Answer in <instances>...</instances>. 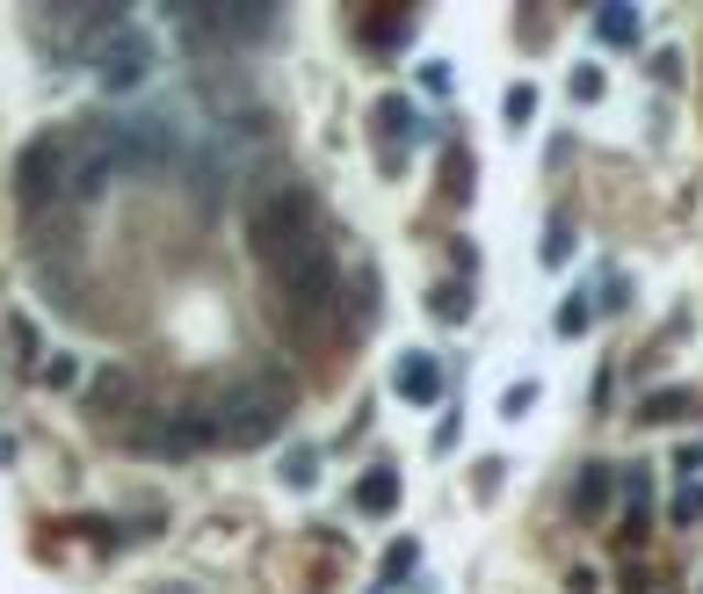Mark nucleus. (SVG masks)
<instances>
[{"label":"nucleus","instance_id":"obj_9","mask_svg":"<svg viewBox=\"0 0 703 594\" xmlns=\"http://www.w3.org/2000/svg\"><path fill=\"white\" fill-rule=\"evenodd\" d=\"M377 131H385V139H428V117L414 102H406V95H385V102H377Z\"/></svg>","mask_w":703,"mask_h":594},{"label":"nucleus","instance_id":"obj_23","mask_svg":"<svg viewBox=\"0 0 703 594\" xmlns=\"http://www.w3.org/2000/svg\"><path fill=\"white\" fill-rule=\"evenodd\" d=\"M421 88L428 95H450V66H421Z\"/></svg>","mask_w":703,"mask_h":594},{"label":"nucleus","instance_id":"obj_6","mask_svg":"<svg viewBox=\"0 0 703 594\" xmlns=\"http://www.w3.org/2000/svg\"><path fill=\"white\" fill-rule=\"evenodd\" d=\"M609 493H616L609 464H581V479H573V515H581V522H602V515H609Z\"/></svg>","mask_w":703,"mask_h":594},{"label":"nucleus","instance_id":"obj_25","mask_svg":"<svg viewBox=\"0 0 703 594\" xmlns=\"http://www.w3.org/2000/svg\"><path fill=\"white\" fill-rule=\"evenodd\" d=\"M160 594H189V587H160Z\"/></svg>","mask_w":703,"mask_h":594},{"label":"nucleus","instance_id":"obj_10","mask_svg":"<svg viewBox=\"0 0 703 594\" xmlns=\"http://www.w3.org/2000/svg\"><path fill=\"white\" fill-rule=\"evenodd\" d=\"M355 507H363V515H392V507H399V479H392V464H377V472L355 479Z\"/></svg>","mask_w":703,"mask_h":594},{"label":"nucleus","instance_id":"obj_2","mask_svg":"<svg viewBox=\"0 0 703 594\" xmlns=\"http://www.w3.org/2000/svg\"><path fill=\"white\" fill-rule=\"evenodd\" d=\"M204 406H211L218 450H262L283 428V414H290V377H283V370H262V377H246V385L211 392Z\"/></svg>","mask_w":703,"mask_h":594},{"label":"nucleus","instance_id":"obj_19","mask_svg":"<svg viewBox=\"0 0 703 594\" xmlns=\"http://www.w3.org/2000/svg\"><path fill=\"white\" fill-rule=\"evenodd\" d=\"M95 406H131V377H123V370H102V377H95Z\"/></svg>","mask_w":703,"mask_h":594},{"label":"nucleus","instance_id":"obj_17","mask_svg":"<svg viewBox=\"0 0 703 594\" xmlns=\"http://www.w3.org/2000/svg\"><path fill=\"white\" fill-rule=\"evenodd\" d=\"M565 254H573V218L559 210V218L545 226V268H565Z\"/></svg>","mask_w":703,"mask_h":594},{"label":"nucleus","instance_id":"obj_12","mask_svg":"<svg viewBox=\"0 0 703 594\" xmlns=\"http://www.w3.org/2000/svg\"><path fill=\"white\" fill-rule=\"evenodd\" d=\"M355 30L370 36V52H399V36H406V15H363Z\"/></svg>","mask_w":703,"mask_h":594},{"label":"nucleus","instance_id":"obj_11","mask_svg":"<svg viewBox=\"0 0 703 594\" xmlns=\"http://www.w3.org/2000/svg\"><path fill=\"white\" fill-rule=\"evenodd\" d=\"M551 327H559V341H581V333L595 327V297H581V290H573V297L559 305V319H551Z\"/></svg>","mask_w":703,"mask_h":594},{"label":"nucleus","instance_id":"obj_13","mask_svg":"<svg viewBox=\"0 0 703 594\" xmlns=\"http://www.w3.org/2000/svg\"><path fill=\"white\" fill-rule=\"evenodd\" d=\"M501 123H508L515 139H523L529 123H537V88H529V80H523V88H508V109H501Z\"/></svg>","mask_w":703,"mask_h":594},{"label":"nucleus","instance_id":"obj_3","mask_svg":"<svg viewBox=\"0 0 703 594\" xmlns=\"http://www.w3.org/2000/svg\"><path fill=\"white\" fill-rule=\"evenodd\" d=\"M66 189H73V145L58 139V131H36L15 153V204L36 218V210H58Z\"/></svg>","mask_w":703,"mask_h":594},{"label":"nucleus","instance_id":"obj_16","mask_svg":"<svg viewBox=\"0 0 703 594\" xmlns=\"http://www.w3.org/2000/svg\"><path fill=\"white\" fill-rule=\"evenodd\" d=\"M276 479H283V486H312V479H319V450H290V457H283V464H276Z\"/></svg>","mask_w":703,"mask_h":594},{"label":"nucleus","instance_id":"obj_4","mask_svg":"<svg viewBox=\"0 0 703 594\" xmlns=\"http://www.w3.org/2000/svg\"><path fill=\"white\" fill-rule=\"evenodd\" d=\"M139 450H145V457H204V450H218V436H211V406L189 399V406H175V414L139 420Z\"/></svg>","mask_w":703,"mask_h":594},{"label":"nucleus","instance_id":"obj_14","mask_svg":"<svg viewBox=\"0 0 703 594\" xmlns=\"http://www.w3.org/2000/svg\"><path fill=\"white\" fill-rule=\"evenodd\" d=\"M668 522H674V529H696V522H703V479H689V486L668 501Z\"/></svg>","mask_w":703,"mask_h":594},{"label":"nucleus","instance_id":"obj_5","mask_svg":"<svg viewBox=\"0 0 703 594\" xmlns=\"http://www.w3.org/2000/svg\"><path fill=\"white\" fill-rule=\"evenodd\" d=\"M392 392H399L406 406H436L442 399V363L428 349H406L399 363H392Z\"/></svg>","mask_w":703,"mask_h":594},{"label":"nucleus","instance_id":"obj_1","mask_svg":"<svg viewBox=\"0 0 703 594\" xmlns=\"http://www.w3.org/2000/svg\"><path fill=\"white\" fill-rule=\"evenodd\" d=\"M246 240H254V254H262V268L276 283H290L298 268H312V262L334 254V240H327V210H319V196L298 189V182H276L268 196H254V210H246Z\"/></svg>","mask_w":703,"mask_h":594},{"label":"nucleus","instance_id":"obj_24","mask_svg":"<svg viewBox=\"0 0 703 594\" xmlns=\"http://www.w3.org/2000/svg\"><path fill=\"white\" fill-rule=\"evenodd\" d=\"M674 464H682V472H703V442H689V450L674 457Z\"/></svg>","mask_w":703,"mask_h":594},{"label":"nucleus","instance_id":"obj_21","mask_svg":"<svg viewBox=\"0 0 703 594\" xmlns=\"http://www.w3.org/2000/svg\"><path fill=\"white\" fill-rule=\"evenodd\" d=\"M529 406H537V377H523V385H508V399H501V414H508V420H523Z\"/></svg>","mask_w":703,"mask_h":594},{"label":"nucleus","instance_id":"obj_18","mask_svg":"<svg viewBox=\"0 0 703 594\" xmlns=\"http://www.w3.org/2000/svg\"><path fill=\"white\" fill-rule=\"evenodd\" d=\"M565 88H573V102H602L609 80H602V66H573V73H565Z\"/></svg>","mask_w":703,"mask_h":594},{"label":"nucleus","instance_id":"obj_22","mask_svg":"<svg viewBox=\"0 0 703 594\" xmlns=\"http://www.w3.org/2000/svg\"><path fill=\"white\" fill-rule=\"evenodd\" d=\"M436 312L442 319H472V290H436Z\"/></svg>","mask_w":703,"mask_h":594},{"label":"nucleus","instance_id":"obj_8","mask_svg":"<svg viewBox=\"0 0 703 594\" xmlns=\"http://www.w3.org/2000/svg\"><path fill=\"white\" fill-rule=\"evenodd\" d=\"M595 44L602 52H638V8H595Z\"/></svg>","mask_w":703,"mask_h":594},{"label":"nucleus","instance_id":"obj_20","mask_svg":"<svg viewBox=\"0 0 703 594\" xmlns=\"http://www.w3.org/2000/svg\"><path fill=\"white\" fill-rule=\"evenodd\" d=\"M44 385H52V392H66V385H80V363H73V355H66V349H58V355H44Z\"/></svg>","mask_w":703,"mask_h":594},{"label":"nucleus","instance_id":"obj_7","mask_svg":"<svg viewBox=\"0 0 703 594\" xmlns=\"http://www.w3.org/2000/svg\"><path fill=\"white\" fill-rule=\"evenodd\" d=\"M682 414H696V385H660L652 399H638V428H674Z\"/></svg>","mask_w":703,"mask_h":594},{"label":"nucleus","instance_id":"obj_15","mask_svg":"<svg viewBox=\"0 0 703 594\" xmlns=\"http://www.w3.org/2000/svg\"><path fill=\"white\" fill-rule=\"evenodd\" d=\"M414 565H421V543H414V537H399V543H392V551H385V587H399V580H414Z\"/></svg>","mask_w":703,"mask_h":594}]
</instances>
